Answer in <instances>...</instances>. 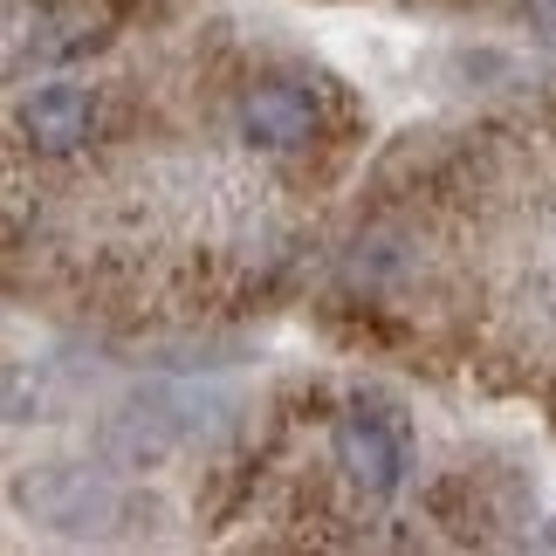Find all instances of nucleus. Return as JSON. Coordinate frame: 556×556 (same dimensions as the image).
<instances>
[{
  "mask_svg": "<svg viewBox=\"0 0 556 556\" xmlns=\"http://www.w3.org/2000/svg\"><path fill=\"white\" fill-rule=\"evenodd\" d=\"M337 467L357 495H392L405 481V419L384 405H351L337 419Z\"/></svg>",
  "mask_w": 556,
  "mask_h": 556,
  "instance_id": "3",
  "label": "nucleus"
},
{
  "mask_svg": "<svg viewBox=\"0 0 556 556\" xmlns=\"http://www.w3.org/2000/svg\"><path fill=\"white\" fill-rule=\"evenodd\" d=\"M241 138L262 144V152H295V144L316 138V97L303 83H262L241 103Z\"/></svg>",
  "mask_w": 556,
  "mask_h": 556,
  "instance_id": "5",
  "label": "nucleus"
},
{
  "mask_svg": "<svg viewBox=\"0 0 556 556\" xmlns=\"http://www.w3.org/2000/svg\"><path fill=\"white\" fill-rule=\"evenodd\" d=\"M21 131H28L35 152H83L97 131V97L83 90V83H41L35 97H21Z\"/></svg>",
  "mask_w": 556,
  "mask_h": 556,
  "instance_id": "4",
  "label": "nucleus"
},
{
  "mask_svg": "<svg viewBox=\"0 0 556 556\" xmlns=\"http://www.w3.org/2000/svg\"><path fill=\"white\" fill-rule=\"evenodd\" d=\"M529 14H536V21H543V28L556 35V0H529Z\"/></svg>",
  "mask_w": 556,
  "mask_h": 556,
  "instance_id": "6",
  "label": "nucleus"
},
{
  "mask_svg": "<svg viewBox=\"0 0 556 556\" xmlns=\"http://www.w3.org/2000/svg\"><path fill=\"white\" fill-rule=\"evenodd\" d=\"M192 405H200L192 392H138V399H124L117 413H103V426H97L103 467H117V475L159 467L179 440L200 433V413H192Z\"/></svg>",
  "mask_w": 556,
  "mask_h": 556,
  "instance_id": "2",
  "label": "nucleus"
},
{
  "mask_svg": "<svg viewBox=\"0 0 556 556\" xmlns=\"http://www.w3.org/2000/svg\"><path fill=\"white\" fill-rule=\"evenodd\" d=\"M14 508L55 536H97V529L124 522V495L103 467H83V460H41V467H21L14 475Z\"/></svg>",
  "mask_w": 556,
  "mask_h": 556,
  "instance_id": "1",
  "label": "nucleus"
}]
</instances>
